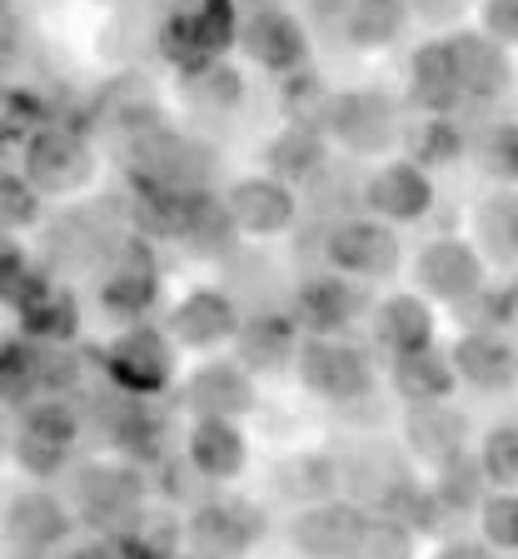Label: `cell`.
<instances>
[{"instance_id": "cell-28", "label": "cell", "mask_w": 518, "mask_h": 559, "mask_svg": "<svg viewBox=\"0 0 518 559\" xmlns=\"http://www.w3.org/2000/svg\"><path fill=\"white\" fill-rule=\"evenodd\" d=\"M434 500H438V510L449 514H473L479 510V500L489 495V479H484V465H479V454H469V450H459V454H449V460H438L434 465Z\"/></svg>"}, {"instance_id": "cell-26", "label": "cell", "mask_w": 518, "mask_h": 559, "mask_svg": "<svg viewBox=\"0 0 518 559\" xmlns=\"http://www.w3.org/2000/svg\"><path fill=\"white\" fill-rule=\"evenodd\" d=\"M269 175L285 180V186H304L329 165V135L314 126H289L269 140Z\"/></svg>"}, {"instance_id": "cell-19", "label": "cell", "mask_w": 518, "mask_h": 559, "mask_svg": "<svg viewBox=\"0 0 518 559\" xmlns=\"http://www.w3.org/2000/svg\"><path fill=\"white\" fill-rule=\"evenodd\" d=\"M184 405L195 415H225V419H240L254 409V380L240 360H215V365H200L184 384Z\"/></svg>"}, {"instance_id": "cell-27", "label": "cell", "mask_w": 518, "mask_h": 559, "mask_svg": "<svg viewBox=\"0 0 518 559\" xmlns=\"http://www.w3.org/2000/svg\"><path fill=\"white\" fill-rule=\"evenodd\" d=\"M409 31V0H349L345 40L354 50H384Z\"/></svg>"}, {"instance_id": "cell-16", "label": "cell", "mask_w": 518, "mask_h": 559, "mask_svg": "<svg viewBox=\"0 0 518 559\" xmlns=\"http://www.w3.org/2000/svg\"><path fill=\"white\" fill-rule=\"evenodd\" d=\"M454 66H459V85L463 100H498V95L514 85V60H508V46L489 40L484 31H459L449 40Z\"/></svg>"}, {"instance_id": "cell-25", "label": "cell", "mask_w": 518, "mask_h": 559, "mask_svg": "<svg viewBox=\"0 0 518 559\" xmlns=\"http://www.w3.org/2000/svg\"><path fill=\"white\" fill-rule=\"evenodd\" d=\"M240 340V365L260 374H275L285 365H294V349H300V330L285 314H254V320H240L234 330Z\"/></svg>"}, {"instance_id": "cell-47", "label": "cell", "mask_w": 518, "mask_h": 559, "mask_svg": "<svg viewBox=\"0 0 518 559\" xmlns=\"http://www.w3.org/2000/svg\"><path fill=\"white\" fill-rule=\"evenodd\" d=\"M508 305H514V320H518V280L508 285Z\"/></svg>"}, {"instance_id": "cell-42", "label": "cell", "mask_w": 518, "mask_h": 559, "mask_svg": "<svg viewBox=\"0 0 518 559\" xmlns=\"http://www.w3.org/2000/svg\"><path fill=\"white\" fill-rule=\"evenodd\" d=\"M479 31L498 46H518V0H484V25Z\"/></svg>"}, {"instance_id": "cell-5", "label": "cell", "mask_w": 518, "mask_h": 559, "mask_svg": "<svg viewBox=\"0 0 518 559\" xmlns=\"http://www.w3.org/2000/svg\"><path fill=\"white\" fill-rule=\"evenodd\" d=\"M75 435H81V419H75V409H70L65 400H40V405L31 400L21 415V430L11 435V450L25 475L50 479L65 469Z\"/></svg>"}, {"instance_id": "cell-7", "label": "cell", "mask_w": 518, "mask_h": 559, "mask_svg": "<svg viewBox=\"0 0 518 559\" xmlns=\"http://www.w3.org/2000/svg\"><path fill=\"white\" fill-rule=\"evenodd\" d=\"M414 285L424 300L463 305L473 290H484V255L459 235H438L419 250L414 260Z\"/></svg>"}, {"instance_id": "cell-4", "label": "cell", "mask_w": 518, "mask_h": 559, "mask_svg": "<svg viewBox=\"0 0 518 559\" xmlns=\"http://www.w3.org/2000/svg\"><path fill=\"white\" fill-rule=\"evenodd\" d=\"M324 260H329V270H339L349 280H389L403 260V245L389 221L359 215V221H339L324 235Z\"/></svg>"}, {"instance_id": "cell-35", "label": "cell", "mask_w": 518, "mask_h": 559, "mask_svg": "<svg viewBox=\"0 0 518 559\" xmlns=\"http://www.w3.org/2000/svg\"><path fill=\"white\" fill-rule=\"evenodd\" d=\"M479 465L494 489H518V425H494L479 444Z\"/></svg>"}, {"instance_id": "cell-45", "label": "cell", "mask_w": 518, "mask_h": 559, "mask_svg": "<svg viewBox=\"0 0 518 559\" xmlns=\"http://www.w3.org/2000/svg\"><path fill=\"white\" fill-rule=\"evenodd\" d=\"M414 11L429 15V21H449V15L459 11V0H414Z\"/></svg>"}, {"instance_id": "cell-44", "label": "cell", "mask_w": 518, "mask_h": 559, "mask_svg": "<svg viewBox=\"0 0 518 559\" xmlns=\"http://www.w3.org/2000/svg\"><path fill=\"white\" fill-rule=\"evenodd\" d=\"M70 559H135V555H130L125 545H100V539H95V545L70 549Z\"/></svg>"}, {"instance_id": "cell-24", "label": "cell", "mask_w": 518, "mask_h": 559, "mask_svg": "<svg viewBox=\"0 0 518 559\" xmlns=\"http://www.w3.org/2000/svg\"><path fill=\"white\" fill-rule=\"evenodd\" d=\"M184 454H190V465H195V475L205 479H234L244 469V435L234 419L225 415H200L195 430H190V444H184Z\"/></svg>"}, {"instance_id": "cell-1", "label": "cell", "mask_w": 518, "mask_h": 559, "mask_svg": "<svg viewBox=\"0 0 518 559\" xmlns=\"http://www.w3.org/2000/svg\"><path fill=\"white\" fill-rule=\"evenodd\" d=\"M294 370L304 390L329 405H359L374 395V360L349 335H304L294 349Z\"/></svg>"}, {"instance_id": "cell-17", "label": "cell", "mask_w": 518, "mask_h": 559, "mask_svg": "<svg viewBox=\"0 0 518 559\" xmlns=\"http://www.w3.org/2000/svg\"><path fill=\"white\" fill-rule=\"evenodd\" d=\"M25 175H31L35 190H75L91 180V151H85L81 135L70 130H40L25 151Z\"/></svg>"}, {"instance_id": "cell-22", "label": "cell", "mask_w": 518, "mask_h": 559, "mask_svg": "<svg viewBox=\"0 0 518 559\" xmlns=\"http://www.w3.org/2000/svg\"><path fill=\"white\" fill-rule=\"evenodd\" d=\"M374 340L389 355H409V349L434 345V310H429L424 295H414V290L384 295L374 305Z\"/></svg>"}, {"instance_id": "cell-29", "label": "cell", "mask_w": 518, "mask_h": 559, "mask_svg": "<svg viewBox=\"0 0 518 559\" xmlns=\"http://www.w3.org/2000/svg\"><path fill=\"white\" fill-rule=\"evenodd\" d=\"M100 300H105V310H116V314H140L155 300V265L140 245H125V250H120L116 270H110L100 285Z\"/></svg>"}, {"instance_id": "cell-36", "label": "cell", "mask_w": 518, "mask_h": 559, "mask_svg": "<svg viewBox=\"0 0 518 559\" xmlns=\"http://www.w3.org/2000/svg\"><path fill=\"white\" fill-rule=\"evenodd\" d=\"M463 155V130L449 116H429L414 130V165L434 170V165H454Z\"/></svg>"}, {"instance_id": "cell-13", "label": "cell", "mask_w": 518, "mask_h": 559, "mask_svg": "<svg viewBox=\"0 0 518 559\" xmlns=\"http://www.w3.org/2000/svg\"><path fill=\"white\" fill-rule=\"evenodd\" d=\"M454 374L484 395H504L518 384V345L504 330H463L449 349Z\"/></svg>"}, {"instance_id": "cell-34", "label": "cell", "mask_w": 518, "mask_h": 559, "mask_svg": "<svg viewBox=\"0 0 518 559\" xmlns=\"http://www.w3.org/2000/svg\"><path fill=\"white\" fill-rule=\"evenodd\" d=\"M479 530H484V545L508 549L518 555V489H489L479 500Z\"/></svg>"}, {"instance_id": "cell-23", "label": "cell", "mask_w": 518, "mask_h": 559, "mask_svg": "<svg viewBox=\"0 0 518 559\" xmlns=\"http://www.w3.org/2000/svg\"><path fill=\"white\" fill-rule=\"evenodd\" d=\"M394 395L403 400V405H434V400H449L454 384H459V374H454V360L449 349H409V355H394Z\"/></svg>"}, {"instance_id": "cell-9", "label": "cell", "mask_w": 518, "mask_h": 559, "mask_svg": "<svg viewBox=\"0 0 518 559\" xmlns=\"http://www.w3.org/2000/svg\"><path fill=\"white\" fill-rule=\"evenodd\" d=\"M364 310H369L364 290L339 270L300 280V290H294V325H304L310 335H349V325Z\"/></svg>"}, {"instance_id": "cell-15", "label": "cell", "mask_w": 518, "mask_h": 559, "mask_svg": "<svg viewBox=\"0 0 518 559\" xmlns=\"http://www.w3.org/2000/svg\"><path fill=\"white\" fill-rule=\"evenodd\" d=\"M70 530H75L70 510L50 489H21V495L5 504V539H11L21 555H50L56 545H65Z\"/></svg>"}, {"instance_id": "cell-2", "label": "cell", "mask_w": 518, "mask_h": 559, "mask_svg": "<svg viewBox=\"0 0 518 559\" xmlns=\"http://www.w3.org/2000/svg\"><path fill=\"white\" fill-rule=\"evenodd\" d=\"M70 500H75V514L95 530H135L140 510H145V479L130 465H81L75 479H70Z\"/></svg>"}, {"instance_id": "cell-46", "label": "cell", "mask_w": 518, "mask_h": 559, "mask_svg": "<svg viewBox=\"0 0 518 559\" xmlns=\"http://www.w3.org/2000/svg\"><path fill=\"white\" fill-rule=\"evenodd\" d=\"M5 444H11V425H5V415H0V454H5Z\"/></svg>"}, {"instance_id": "cell-11", "label": "cell", "mask_w": 518, "mask_h": 559, "mask_svg": "<svg viewBox=\"0 0 518 559\" xmlns=\"http://www.w3.org/2000/svg\"><path fill=\"white\" fill-rule=\"evenodd\" d=\"M116 384H125L130 395H155L170 384V370H174V349H170V335L155 325H135L110 345L105 355Z\"/></svg>"}, {"instance_id": "cell-18", "label": "cell", "mask_w": 518, "mask_h": 559, "mask_svg": "<svg viewBox=\"0 0 518 559\" xmlns=\"http://www.w3.org/2000/svg\"><path fill=\"white\" fill-rule=\"evenodd\" d=\"M234 330H240V310L225 290H190L170 310V340H180L184 349H215L234 340Z\"/></svg>"}, {"instance_id": "cell-31", "label": "cell", "mask_w": 518, "mask_h": 559, "mask_svg": "<svg viewBox=\"0 0 518 559\" xmlns=\"http://www.w3.org/2000/svg\"><path fill=\"white\" fill-rule=\"evenodd\" d=\"M380 514L384 520H399L403 530H414V535H438L444 520H449V514L438 510L434 489H419L414 479H394V485H384Z\"/></svg>"}, {"instance_id": "cell-49", "label": "cell", "mask_w": 518, "mask_h": 559, "mask_svg": "<svg viewBox=\"0 0 518 559\" xmlns=\"http://www.w3.org/2000/svg\"><path fill=\"white\" fill-rule=\"evenodd\" d=\"M15 559H40V555H15Z\"/></svg>"}, {"instance_id": "cell-20", "label": "cell", "mask_w": 518, "mask_h": 559, "mask_svg": "<svg viewBox=\"0 0 518 559\" xmlns=\"http://www.w3.org/2000/svg\"><path fill=\"white\" fill-rule=\"evenodd\" d=\"M403 444L414 460H449L469 444V415L454 409L449 400H434V405H409V419H403Z\"/></svg>"}, {"instance_id": "cell-12", "label": "cell", "mask_w": 518, "mask_h": 559, "mask_svg": "<svg viewBox=\"0 0 518 559\" xmlns=\"http://www.w3.org/2000/svg\"><path fill=\"white\" fill-rule=\"evenodd\" d=\"M364 205H369V215H380L389 225L424 221L429 210H434V180L414 160H389L364 180Z\"/></svg>"}, {"instance_id": "cell-40", "label": "cell", "mask_w": 518, "mask_h": 559, "mask_svg": "<svg viewBox=\"0 0 518 559\" xmlns=\"http://www.w3.org/2000/svg\"><path fill=\"white\" fill-rule=\"evenodd\" d=\"M244 95V85H240V75L234 70H225V66H215V70H205V75H195V85H190V100L195 105H234Z\"/></svg>"}, {"instance_id": "cell-43", "label": "cell", "mask_w": 518, "mask_h": 559, "mask_svg": "<svg viewBox=\"0 0 518 559\" xmlns=\"http://www.w3.org/2000/svg\"><path fill=\"white\" fill-rule=\"evenodd\" d=\"M434 559H498V549L484 545V539H449Z\"/></svg>"}, {"instance_id": "cell-14", "label": "cell", "mask_w": 518, "mask_h": 559, "mask_svg": "<svg viewBox=\"0 0 518 559\" xmlns=\"http://www.w3.org/2000/svg\"><path fill=\"white\" fill-rule=\"evenodd\" d=\"M225 210H230V221L240 235H279L294 225L300 205H294V190L275 175H250V180H234L230 195H225Z\"/></svg>"}, {"instance_id": "cell-10", "label": "cell", "mask_w": 518, "mask_h": 559, "mask_svg": "<svg viewBox=\"0 0 518 559\" xmlns=\"http://www.w3.org/2000/svg\"><path fill=\"white\" fill-rule=\"evenodd\" d=\"M369 514L349 500H314L310 510L294 520L289 539L304 559H354L359 539H364Z\"/></svg>"}, {"instance_id": "cell-33", "label": "cell", "mask_w": 518, "mask_h": 559, "mask_svg": "<svg viewBox=\"0 0 518 559\" xmlns=\"http://www.w3.org/2000/svg\"><path fill=\"white\" fill-rule=\"evenodd\" d=\"M279 495L289 500H329V489L339 485V465L335 460H324V454H294L279 465Z\"/></svg>"}, {"instance_id": "cell-32", "label": "cell", "mask_w": 518, "mask_h": 559, "mask_svg": "<svg viewBox=\"0 0 518 559\" xmlns=\"http://www.w3.org/2000/svg\"><path fill=\"white\" fill-rule=\"evenodd\" d=\"M46 395V349L11 345L0 349V400L5 405H31Z\"/></svg>"}, {"instance_id": "cell-3", "label": "cell", "mask_w": 518, "mask_h": 559, "mask_svg": "<svg viewBox=\"0 0 518 559\" xmlns=\"http://www.w3.org/2000/svg\"><path fill=\"white\" fill-rule=\"evenodd\" d=\"M324 135L354 155H380L399 140V110L384 91H339L324 100Z\"/></svg>"}, {"instance_id": "cell-37", "label": "cell", "mask_w": 518, "mask_h": 559, "mask_svg": "<svg viewBox=\"0 0 518 559\" xmlns=\"http://www.w3.org/2000/svg\"><path fill=\"white\" fill-rule=\"evenodd\" d=\"M116 444L125 454H135V460H155L165 444V425L145 405H125L116 419Z\"/></svg>"}, {"instance_id": "cell-8", "label": "cell", "mask_w": 518, "mask_h": 559, "mask_svg": "<svg viewBox=\"0 0 518 559\" xmlns=\"http://www.w3.org/2000/svg\"><path fill=\"white\" fill-rule=\"evenodd\" d=\"M240 46L244 56L260 70H275V75H289L310 60V31L294 11L285 5H260L250 21L240 25Z\"/></svg>"}, {"instance_id": "cell-6", "label": "cell", "mask_w": 518, "mask_h": 559, "mask_svg": "<svg viewBox=\"0 0 518 559\" xmlns=\"http://www.w3.org/2000/svg\"><path fill=\"white\" fill-rule=\"evenodd\" d=\"M265 539V510L240 495L209 500L190 514V549L200 559H244Z\"/></svg>"}, {"instance_id": "cell-38", "label": "cell", "mask_w": 518, "mask_h": 559, "mask_svg": "<svg viewBox=\"0 0 518 559\" xmlns=\"http://www.w3.org/2000/svg\"><path fill=\"white\" fill-rule=\"evenodd\" d=\"M354 559H414V530H403L399 520H384V514H369Z\"/></svg>"}, {"instance_id": "cell-21", "label": "cell", "mask_w": 518, "mask_h": 559, "mask_svg": "<svg viewBox=\"0 0 518 559\" xmlns=\"http://www.w3.org/2000/svg\"><path fill=\"white\" fill-rule=\"evenodd\" d=\"M409 100L429 116H449L459 110L463 85H459V66H454L449 40H429V46L414 50L409 60Z\"/></svg>"}, {"instance_id": "cell-39", "label": "cell", "mask_w": 518, "mask_h": 559, "mask_svg": "<svg viewBox=\"0 0 518 559\" xmlns=\"http://www.w3.org/2000/svg\"><path fill=\"white\" fill-rule=\"evenodd\" d=\"M35 215H40V195H35L31 180H21V175H0V235L31 225Z\"/></svg>"}, {"instance_id": "cell-41", "label": "cell", "mask_w": 518, "mask_h": 559, "mask_svg": "<svg viewBox=\"0 0 518 559\" xmlns=\"http://www.w3.org/2000/svg\"><path fill=\"white\" fill-rule=\"evenodd\" d=\"M489 170L508 186H518V126H498L489 135Z\"/></svg>"}, {"instance_id": "cell-30", "label": "cell", "mask_w": 518, "mask_h": 559, "mask_svg": "<svg viewBox=\"0 0 518 559\" xmlns=\"http://www.w3.org/2000/svg\"><path fill=\"white\" fill-rule=\"evenodd\" d=\"M473 230H479V245H484L489 260L514 265V260H518V186L494 190V195L479 200Z\"/></svg>"}, {"instance_id": "cell-48", "label": "cell", "mask_w": 518, "mask_h": 559, "mask_svg": "<svg viewBox=\"0 0 518 559\" xmlns=\"http://www.w3.org/2000/svg\"><path fill=\"white\" fill-rule=\"evenodd\" d=\"M160 559H200V555H160Z\"/></svg>"}]
</instances>
